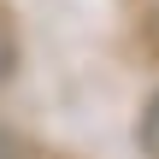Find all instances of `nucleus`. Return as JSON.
Returning a JSON list of instances; mask_svg holds the SVG:
<instances>
[{
  "label": "nucleus",
  "instance_id": "obj_1",
  "mask_svg": "<svg viewBox=\"0 0 159 159\" xmlns=\"http://www.w3.org/2000/svg\"><path fill=\"white\" fill-rule=\"evenodd\" d=\"M136 142H142V153L159 159V89L148 94V106H142V124H136Z\"/></svg>",
  "mask_w": 159,
  "mask_h": 159
},
{
  "label": "nucleus",
  "instance_id": "obj_2",
  "mask_svg": "<svg viewBox=\"0 0 159 159\" xmlns=\"http://www.w3.org/2000/svg\"><path fill=\"white\" fill-rule=\"evenodd\" d=\"M12 65H18V41H12V30L0 24V89L12 83Z\"/></svg>",
  "mask_w": 159,
  "mask_h": 159
}]
</instances>
